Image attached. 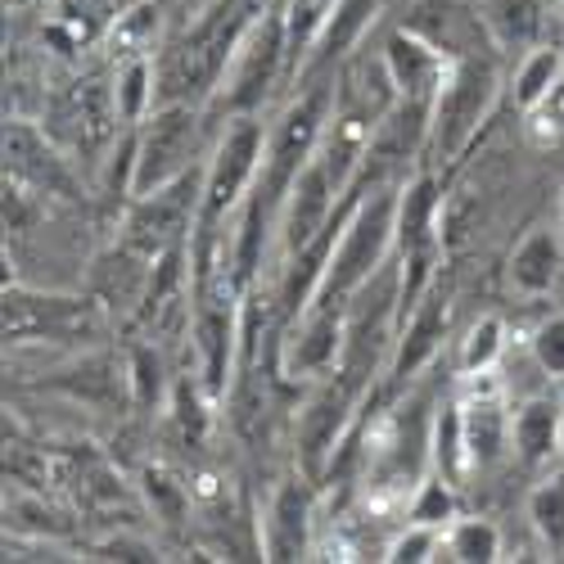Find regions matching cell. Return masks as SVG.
I'll return each mask as SVG.
<instances>
[{
  "label": "cell",
  "instance_id": "cell-1",
  "mask_svg": "<svg viewBox=\"0 0 564 564\" xmlns=\"http://www.w3.org/2000/svg\"><path fill=\"white\" fill-rule=\"evenodd\" d=\"M406 181V176H402ZM402 181L375 185L370 195H361V204L344 217V230L335 240L330 267L321 275V290L312 303L321 307H348L375 275L384 271L389 253H393V230H398V191ZM307 303V307H312Z\"/></svg>",
  "mask_w": 564,
  "mask_h": 564
},
{
  "label": "cell",
  "instance_id": "cell-39",
  "mask_svg": "<svg viewBox=\"0 0 564 564\" xmlns=\"http://www.w3.org/2000/svg\"><path fill=\"white\" fill-rule=\"evenodd\" d=\"M6 6H28V0H6Z\"/></svg>",
  "mask_w": 564,
  "mask_h": 564
},
{
  "label": "cell",
  "instance_id": "cell-36",
  "mask_svg": "<svg viewBox=\"0 0 564 564\" xmlns=\"http://www.w3.org/2000/svg\"><path fill=\"white\" fill-rule=\"evenodd\" d=\"M96 560H159V551H154V546H145V542L109 538L105 546H96Z\"/></svg>",
  "mask_w": 564,
  "mask_h": 564
},
{
  "label": "cell",
  "instance_id": "cell-7",
  "mask_svg": "<svg viewBox=\"0 0 564 564\" xmlns=\"http://www.w3.org/2000/svg\"><path fill=\"white\" fill-rule=\"evenodd\" d=\"M312 520H316V497H312V475H285L258 520V551L262 560H307L312 555Z\"/></svg>",
  "mask_w": 564,
  "mask_h": 564
},
{
  "label": "cell",
  "instance_id": "cell-14",
  "mask_svg": "<svg viewBox=\"0 0 564 564\" xmlns=\"http://www.w3.org/2000/svg\"><path fill=\"white\" fill-rule=\"evenodd\" d=\"M447 325H452V299L434 285L425 299L415 303V312L398 325V339H393V352H389V366H384L398 384L411 380L420 366L434 361V352L447 339Z\"/></svg>",
  "mask_w": 564,
  "mask_h": 564
},
{
  "label": "cell",
  "instance_id": "cell-9",
  "mask_svg": "<svg viewBox=\"0 0 564 564\" xmlns=\"http://www.w3.org/2000/svg\"><path fill=\"white\" fill-rule=\"evenodd\" d=\"M384 64H389V77L398 86V100L430 105L434 109V100H438V90L447 86L456 59L443 51V45H434L425 32L398 28L384 41Z\"/></svg>",
  "mask_w": 564,
  "mask_h": 564
},
{
  "label": "cell",
  "instance_id": "cell-32",
  "mask_svg": "<svg viewBox=\"0 0 564 564\" xmlns=\"http://www.w3.org/2000/svg\"><path fill=\"white\" fill-rule=\"evenodd\" d=\"M406 520H411V524L447 529V524L456 520V484H447L438 469H430V475L415 484L411 501H406Z\"/></svg>",
  "mask_w": 564,
  "mask_h": 564
},
{
  "label": "cell",
  "instance_id": "cell-28",
  "mask_svg": "<svg viewBox=\"0 0 564 564\" xmlns=\"http://www.w3.org/2000/svg\"><path fill=\"white\" fill-rule=\"evenodd\" d=\"M506 352V321L501 316H479L475 325L465 330L460 339V352H456V370H460V380H475V375H492L497 361Z\"/></svg>",
  "mask_w": 564,
  "mask_h": 564
},
{
  "label": "cell",
  "instance_id": "cell-20",
  "mask_svg": "<svg viewBox=\"0 0 564 564\" xmlns=\"http://www.w3.org/2000/svg\"><path fill=\"white\" fill-rule=\"evenodd\" d=\"M560 415H564L560 402L529 398L520 411H514V425H510L514 456H520L524 465H533V469L551 465V456H560Z\"/></svg>",
  "mask_w": 564,
  "mask_h": 564
},
{
  "label": "cell",
  "instance_id": "cell-29",
  "mask_svg": "<svg viewBox=\"0 0 564 564\" xmlns=\"http://www.w3.org/2000/svg\"><path fill=\"white\" fill-rule=\"evenodd\" d=\"M529 524L538 533V542L564 560V469L546 475L533 492H529Z\"/></svg>",
  "mask_w": 564,
  "mask_h": 564
},
{
  "label": "cell",
  "instance_id": "cell-33",
  "mask_svg": "<svg viewBox=\"0 0 564 564\" xmlns=\"http://www.w3.org/2000/svg\"><path fill=\"white\" fill-rule=\"evenodd\" d=\"M380 560H393V564H425V560H443V529L434 524H411L384 546Z\"/></svg>",
  "mask_w": 564,
  "mask_h": 564
},
{
  "label": "cell",
  "instance_id": "cell-21",
  "mask_svg": "<svg viewBox=\"0 0 564 564\" xmlns=\"http://www.w3.org/2000/svg\"><path fill=\"white\" fill-rule=\"evenodd\" d=\"M564 82V51L560 45H533L529 55H520L510 73V105L520 113H533L538 105H546L555 96V86Z\"/></svg>",
  "mask_w": 564,
  "mask_h": 564
},
{
  "label": "cell",
  "instance_id": "cell-17",
  "mask_svg": "<svg viewBox=\"0 0 564 564\" xmlns=\"http://www.w3.org/2000/svg\"><path fill=\"white\" fill-rule=\"evenodd\" d=\"M131 0H55V14L45 19V45L64 59H77L82 51H90L96 41L109 36V28L118 23V14Z\"/></svg>",
  "mask_w": 564,
  "mask_h": 564
},
{
  "label": "cell",
  "instance_id": "cell-22",
  "mask_svg": "<svg viewBox=\"0 0 564 564\" xmlns=\"http://www.w3.org/2000/svg\"><path fill=\"white\" fill-rule=\"evenodd\" d=\"M430 469L447 484H465L475 475V465H469V447H465V415H460V398H447L434 406V425H430Z\"/></svg>",
  "mask_w": 564,
  "mask_h": 564
},
{
  "label": "cell",
  "instance_id": "cell-35",
  "mask_svg": "<svg viewBox=\"0 0 564 564\" xmlns=\"http://www.w3.org/2000/svg\"><path fill=\"white\" fill-rule=\"evenodd\" d=\"M524 118H529V140H533V145H542V150L560 145V140H564V82L555 86V96L546 105H538Z\"/></svg>",
  "mask_w": 564,
  "mask_h": 564
},
{
  "label": "cell",
  "instance_id": "cell-12",
  "mask_svg": "<svg viewBox=\"0 0 564 564\" xmlns=\"http://www.w3.org/2000/svg\"><path fill=\"white\" fill-rule=\"evenodd\" d=\"M55 122H68V140L82 154H100L113 140V131L122 127L118 105H113V82L82 73L55 100Z\"/></svg>",
  "mask_w": 564,
  "mask_h": 564
},
{
  "label": "cell",
  "instance_id": "cell-24",
  "mask_svg": "<svg viewBox=\"0 0 564 564\" xmlns=\"http://www.w3.org/2000/svg\"><path fill=\"white\" fill-rule=\"evenodd\" d=\"M213 398L217 393L204 384L199 370L176 375L172 398H167V415H172V425H176L185 447H204L208 443V434H213Z\"/></svg>",
  "mask_w": 564,
  "mask_h": 564
},
{
  "label": "cell",
  "instance_id": "cell-38",
  "mask_svg": "<svg viewBox=\"0 0 564 564\" xmlns=\"http://www.w3.org/2000/svg\"><path fill=\"white\" fill-rule=\"evenodd\" d=\"M560 230H564V191H560Z\"/></svg>",
  "mask_w": 564,
  "mask_h": 564
},
{
  "label": "cell",
  "instance_id": "cell-19",
  "mask_svg": "<svg viewBox=\"0 0 564 564\" xmlns=\"http://www.w3.org/2000/svg\"><path fill=\"white\" fill-rule=\"evenodd\" d=\"M560 267H564V245H560V235L538 226L529 230L520 245H514L510 253V267H506V280H510V290L520 294V299H542L555 290V280H560Z\"/></svg>",
  "mask_w": 564,
  "mask_h": 564
},
{
  "label": "cell",
  "instance_id": "cell-40",
  "mask_svg": "<svg viewBox=\"0 0 564 564\" xmlns=\"http://www.w3.org/2000/svg\"><path fill=\"white\" fill-rule=\"evenodd\" d=\"M560 6H564V0H560Z\"/></svg>",
  "mask_w": 564,
  "mask_h": 564
},
{
  "label": "cell",
  "instance_id": "cell-34",
  "mask_svg": "<svg viewBox=\"0 0 564 564\" xmlns=\"http://www.w3.org/2000/svg\"><path fill=\"white\" fill-rule=\"evenodd\" d=\"M529 348L546 380H564V312H551L546 321H538Z\"/></svg>",
  "mask_w": 564,
  "mask_h": 564
},
{
  "label": "cell",
  "instance_id": "cell-16",
  "mask_svg": "<svg viewBox=\"0 0 564 564\" xmlns=\"http://www.w3.org/2000/svg\"><path fill=\"white\" fill-rule=\"evenodd\" d=\"M438 226H443V185H438V176L434 172L406 176L402 191H398V230H393L398 258L443 249Z\"/></svg>",
  "mask_w": 564,
  "mask_h": 564
},
{
  "label": "cell",
  "instance_id": "cell-4",
  "mask_svg": "<svg viewBox=\"0 0 564 564\" xmlns=\"http://www.w3.org/2000/svg\"><path fill=\"white\" fill-rule=\"evenodd\" d=\"M497 86H501V77H497V68H492V59L484 51H469V55H460L452 64V77L438 90L434 118H430V145H425V154L434 163H456L469 150V140L479 135V127L492 113Z\"/></svg>",
  "mask_w": 564,
  "mask_h": 564
},
{
  "label": "cell",
  "instance_id": "cell-11",
  "mask_svg": "<svg viewBox=\"0 0 564 564\" xmlns=\"http://www.w3.org/2000/svg\"><path fill=\"white\" fill-rule=\"evenodd\" d=\"M90 330V307L86 299H55V294H32L6 285V339L32 344V339H68Z\"/></svg>",
  "mask_w": 564,
  "mask_h": 564
},
{
  "label": "cell",
  "instance_id": "cell-30",
  "mask_svg": "<svg viewBox=\"0 0 564 564\" xmlns=\"http://www.w3.org/2000/svg\"><path fill=\"white\" fill-rule=\"evenodd\" d=\"M285 6V41H290V82L299 77L303 59L312 55V45L325 28V19H330V10L339 6V0H280Z\"/></svg>",
  "mask_w": 564,
  "mask_h": 564
},
{
  "label": "cell",
  "instance_id": "cell-13",
  "mask_svg": "<svg viewBox=\"0 0 564 564\" xmlns=\"http://www.w3.org/2000/svg\"><path fill=\"white\" fill-rule=\"evenodd\" d=\"M380 10H384V0H339V6L330 10V19H325V28H321V36L312 45V55L303 59L294 82H316V77L339 73V64L357 55L361 36L375 28Z\"/></svg>",
  "mask_w": 564,
  "mask_h": 564
},
{
  "label": "cell",
  "instance_id": "cell-26",
  "mask_svg": "<svg viewBox=\"0 0 564 564\" xmlns=\"http://www.w3.org/2000/svg\"><path fill=\"white\" fill-rule=\"evenodd\" d=\"M140 492H145V506L154 510V520H163L167 529L191 520L195 488L185 484L172 465H145V475H140Z\"/></svg>",
  "mask_w": 564,
  "mask_h": 564
},
{
  "label": "cell",
  "instance_id": "cell-2",
  "mask_svg": "<svg viewBox=\"0 0 564 564\" xmlns=\"http://www.w3.org/2000/svg\"><path fill=\"white\" fill-rule=\"evenodd\" d=\"M262 10H267V0H213L176 41V51L163 68V82L185 86L195 100L208 105L235 59V51H240V41L249 36V28L258 23Z\"/></svg>",
  "mask_w": 564,
  "mask_h": 564
},
{
  "label": "cell",
  "instance_id": "cell-23",
  "mask_svg": "<svg viewBox=\"0 0 564 564\" xmlns=\"http://www.w3.org/2000/svg\"><path fill=\"white\" fill-rule=\"evenodd\" d=\"M113 105H118V118H122V127H140L145 122L159 105H154V96H159V64H154V55H131V59H118V68H113Z\"/></svg>",
  "mask_w": 564,
  "mask_h": 564
},
{
  "label": "cell",
  "instance_id": "cell-37",
  "mask_svg": "<svg viewBox=\"0 0 564 564\" xmlns=\"http://www.w3.org/2000/svg\"><path fill=\"white\" fill-rule=\"evenodd\" d=\"M560 460H564V415H560Z\"/></svg>",
  "mask_w": 564,
  "mask_h": 564
},
{
  "label": "cell",
  "instance_id": "cell-27",
  "mask_svg": "<svg viewBox=\"0 0 564 564\" xmlns=\"http://www.w3.org/2000/svg\"><path fill=\"white\" fill-rule=\"evenodd\" d=\"M443 551L456 564H497L501 560V529L492 520H479V514H456V520L443 529Z\"/></svg>",
  "mask_w": 564,
  "mask_h": 564
},
{
  "label": "cell",
  "instance_id": "cell-25",
  "mask_svg": "<svg viewBox=\"0 0 564 564\" xmlns=\"http://www.w3.org/2000/svg\"><path fill=\"white\" fill-rule=\"evenodd\" d=\"M172 375H167V357L159 352V344H131L127 352V389L131 402L140 411H159L172 398Z\"/></svg>",
  "mask_w": 564,
  "mask_h": 564
},
{
  "label": "cell",
  "instance_id": "cell-15",
  "mask_svg": "<svg viewBox=\"0 0 564 564\" xmlns=\"http://www.w3.org/2000/svg\"><path fill=\"white\" fill-rule=\"evenodd\" d=\"M475 393L460 398V415H465V447H469V465L475 469H492L506 460L510 443V425L514 411H506L501 393L488 384V375H475Z\"/></svg>",
  "mask_w": 564,
  "mask_h": 564
},
{
  "label": "cell",
  "instance_id": "cell-8",
  "mask_svg": "<svg viewBox=\"0 0 564 564\" xmlns=\"http://www.w3.org/2000/svg\"><path fill=\"white\" fill-rule=\"evenodd\" d=\"M339 199H344V191H339L330 163H325V154H316V159L299 172L294 191H290V199H285V213H280V245H285V258L303 253V249L316 240V235L335 221Z\"/></svg>",
  "mask_w": 564,
  "mask_h": 564
},
{
  "label": "cell",
  "instance_id": "cell-5",
  "mask_svg": "<svg viewBox=\"0 0 564 564\" xmlns=\"http://www.w3.org/2000/svg\"><path fill=\"white\" fill-rule=\"evenodd\" d=\"M199 105H159L145 122L135 127V199L154 195L163 185L195 172V150H199Z\"/></svg>",
  "mask_w": 564,
  "mask_h": 564
},
{
  "label": "cell",
  "instance_id": "cell-3",
  "mask_svg": "<svg viewBox=\"0 0 564 564\" xmlns=\"http://www.w3.org/2000/svg\"><path fill=\"white\" fill-rule=\"evenodd\" d=\"M280 77H290V41H285V6H267L258 14V23L249 28V36L235 51L221 86L213 90L208 113L217 118H240V113H258L262 100L275 90Z\"/></svg>",
  "mask_w": 564,
  "mask_h": 564
},
{
  "label": "cell",
  "instance_id": "cell-31",
  "mask_svg": "<svg viewBox=\"0 0 564 564\" xmlns=\"http://www.w3.org/2000/svg\"><path fill=\"white\" fill-rule=\"evenodd\" d=\"M154 41H159V10L154 6H127L118 14V23L109 28V36H105L113 59L154 55Z\"/></svg>",
  "mask_w": 564,
  "mask_h": 564
},
{
  "label": "cell",
  "instance_id": "cell-6",
  "mask_svg": "<svg viewBox=\"0 0 564 564\" xmlns=\"http://www.w3.org/2000/svg\"><path fill=\"white\" fill-rule=\"evenodd\" d=\"M348 352V307L312 303L299 321H290L285 344H280V370L285 380H325L339 370Z\"/></svg>",
  "mask_w": 564,
  "mask_h": 564
},
{
  "label": "cell",
  "instance_id": "cell-10",
  "mask_svg": "<svg viewBox=\"0 0 564 564\" xmlns=\"http://www.w3.org/2000/svg\"><path fill=\"white\" fill-rule=\"evenodd\" d=\"M6 181L28 185L32 195H64V199L77 195V176L68 159L32 122L6 127Z\"/></svg>",
  "mask_w": 564,
  "mask_h": 564
},
{
  "label": "cell",
  "instance_id": "cell-18",
  "mask_svg": "<svg viewBox=\"0 0 564 564\" xmlns=\"http://www.w3.org/2000/svg\"><path fill=\"white\" fill-rule=\"evenodd\" d=\"M546 0H479V23L492 55H529L546 45Z\"/></svg>",
  "mask_w": 564,
  "mask_h": 564
}]
</instances>
